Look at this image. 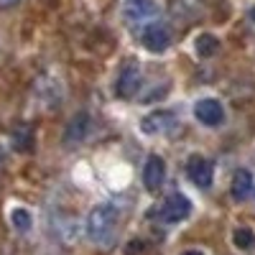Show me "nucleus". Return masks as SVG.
<instances>
[{
	"label": "nucleus",
	"instance_id": "f257e3e1",
	"mask_svg": "<svg viewBox=\"0 0 255 255\" xmlns=\"http://www.w3.org/2000/svg\"><path fill=\"white\" fill-rule=\"evenodd\" d=\"M118 225V209L113 204H97L87 215V235L92 240H108Z\"/></svg>",
	"mask_w": 255,
	"mask_h": 255
},
{
	"label": "nucleus",
	"instance_id": "f03ea898",
	"mask_svg": "<svg viewBox=\"0 0 255 255\" xmlns=\"http://www.w3.org/2000/svg\"><path fill=\"white\" fill-rule=\"evenodd\" d=\"M194 118L199 123L209 125V128H217L225 120V108H222V102L215 100V97H202L194 105Z\"/></svg>",
	"mask_w": 255,
	"mask_h": 255
},
{
	"label": "nucleus",
	"instance_id": "7ed1b4c3",
	"mask_svg": "<svg viewBox=\"0 0 255 255\" xmlns=\"http://www.w3.org/2000/svg\"><path fill=\"white\" fill-rule=\"evenodd\" d=\"M138 87H140V69H138L135 61H128L120 69V77L115 82V92L123 100H130V97H135Z\"/></svg>",
	"mask_w": 255,
	"mask_h": 255
},
{
	"label": "nucleus",
	"instance_id": "20e7f679",
	"mask_svg": "<svg viewBox=\"0 0 255 255\" xmlns=\"http://www.w3.org/2000/svg\"><path fill=\"white\" fill-rule=\"evenodd\" d=\"M156 15H158V5L153 0H130V3L123 8V18L133 26H140L145 20H153Z\"/></svg>",
	"mask_w": 255,
	"mask_h": 255
},
{
	"label": "nucleus",
	"instance_id": "39448f33",
	"mask_svg": "<svg viewBox=\"0 0 255 255\" xmlns=\"http://www.w3.org/2000/svg\"><path fill=\"white\" fill-rule=\"evenodd\" d=\"M143 46L151 54H163L168 46H171V31H168L163 23H151L143 31Z\"/></svg>",
	"mask_w": 255,
	"mask_h": 255
},
{
	"label": "nucleus",
	"instance_id": "423d86ee",
	"mask_svg": "<svg viewBox=\"0 0 255 255\" xmlns=\"http://www.w3.org/2000/svg\"><path fill=\"white\" fill-rule=\"evenodd\" d=\"M186 176L189 181L199 186V189H209L212 186V176H215V171H212V163L202 156H191L189 163H186Z\"/></svg>",
	"mask_w": 255,
	"mask_h": 255
},
{
	"label": "nucleus",
	"instance_id": "0eeeda50",
	"mask_svg": "<svg viewBox=\"0 0 255 255\" xmlns=\"http://www.w3.org/2000/svg\"><path fill=\"white\" fill-rule=\"evenodd\" d=\"M174 125H176L174 113H168V110H156V113H151V115L143 118L140 133H145V135H161V133H166V130H171Z\"/></svg>",
	"mask_w": 255,
	"mask_h": 255
},
{
	"label": "nucleus",
	"instance_id": "6e6552de",
	"mask_svg": "<svg viewBox=\"0 0 255 255\" xmlns=\"http://www.w3.org/2000/svg\"><path fill=\"white\" fill-rule=\"evenodd\" d=\"M191 215V202L184 194H171L161 207V220L163 222H181Z\"/></svg>",
	"mask_w": 255,
	"mask_h": 255
},
{
	"label": "nucleus",
	"instance_id": "1a4fd4ad",
	"mask_svg": "<svg viewBox=\"0 0 255 255\" xmlns=\"http://www.w3.org/2000/svg\"><path fill=\"white\" fill-rule=\"evenodd\" d=\"M90 128H92L90 115H87V113H77V115L67 123V130H64V143H67V145H79L84 138H87Z\"/></svg>",
	"mask_w": 255,
	"mask_h": 255
},
{
	"label": "nucleus",
	"instance_id": "9d476101",
	"mask_svg": "<svg viewBox=\"0 0 255 255\" xmlns=\"http://www.w3.org/2000/svg\"><path fill=\"white\" fill-rule=\"evenodd\" d=\"M163 179H166V163H163V158L161 156H148L145 168H143V184H145V189H151V191L161 189Z\"/></svg>",
	"mask_w": 255,
	"mask_h": 255
},
{
	"label": "nucleus",
	"instance_id": "9b49d317",
	"mask_svg": "<svg viewBox=\"0 0 255 255\" xmlns=\"http://www.w3.org/2000/svg\"><path fill=\"white\" fill-rule=\"evenodd\" d=\"M253 174L245 171V168H240V171H235V176H232V197L235 199H248L250 191H253Z\"/></svg>",
	"mask_w": 255,
	"mask_h": 255
},
{
	"label": "nucleus",
	"instance_id": "f8f14e48",
	"mask_svg": "<svg viewBox=\"0 0 255 255\" xmlns=\"http://www.w3.org/2000/svg\"><path fill=\"white\" fill-rule=\"evenodd\" d=\"M217 49H220V38L212 36V33H202V36H197V41H194V51H197V56H202V59L217 54Z\"/></svg>",
	"mask_w": 255,
	"mask_h": 255
},
{
	"label": "nucleus",
	"instance_id": "ddd939ff",
	"mask_svg": "<svg viewBox=\"0 0 255 255\" xmlns=\"http://www.w3.org/2000/svg\"><path fill=\"white\" fill-rule=\"evenodd\" d=\"M10 222H13V227H15L18 232H28L31 225H33V217H31V212H28V209L18 207V209L10 212Z\"/></svg>",
	"mask_w": 255,
	"mask_h": 255
},
{
	"label": "nucleus",
	"instance_id": "4468645a",
	"mask_svg": "<svg viewBox=\"0 0 255 255\" xmlns=\"http://www.w3.org/2000/svg\"><path fill=\"white\" fill-rule=\"evenodd\" d=\"M232 243H235V248H240V250H250L255 245V232L248 230V227H238L235 232H232Z\"/></svg>",
	"mask_w": 255,
	"mask_h": 255
},
{
	"label": "nucleus",
	"instance_id": "2eb2a0df",
	"mask_svg": "<svg viewBox=\"0 0 255 255\" xmlns=\"http://www.w3.org/2000/svg\"><path fill=\"white\" fill-rule=\"evenodd\" d=\"M13 143L18 151H26V148H31V130L28 128H18L15 135H13Z\"/></svg>",
	"mask_w": 255,
	"mask_h": 255
},
{
	"label": "nucleus",
	"instance_id": "dca6fc26",
	"mask_svg": "<svg viewBox=\"0 0 255 255\" xmlns=\"http://www.w3.org/2000/svg\"><path fill=\"white\" fill-rule=\"evenodd\" d=\"M18 0H0V8H13Z\"/></svg>",
	"mask_w": 255,
	"mask_h": 255
},
{
	"label": "nucleus",
	"instance_id": "f3484780",
	"mask_svg": "<svg viewBox=\"0 0 255 255\" xmlns=\"http://www.w3.org/2000/svg\"><path fill=\"white\" fill-rule=\"evenodd\" d=\"M181 255H204V253L197 250V248H191V250H186V253H181Z\"/></svg>",
	"mask_w": 255,
	"mask_h": 255
},
{
	"label": "nucleus",
	"instance_id": "a211bd4d",
	"mask_svg": "<svg viewBox=\"0 0 255 255\" xmlns=\"http://www.w3.org/2000/svg\"><path fill=\"white\" fill-rule=\"evenodd\" d=\"M250 20H253V23H255V8L250 10Z\"/></svg>",
	"mask_w": 255,
	"mask_h": 255
}]
</instances>
